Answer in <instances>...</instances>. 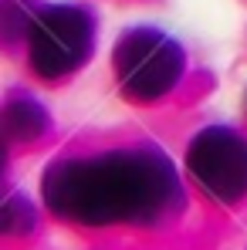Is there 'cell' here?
I'll return each mask as SVG.
<instances>
[{"instance_id":"obj_2","label":"cell","mask_w":247,"mask_h":250,"mask_svg":"<svg viewBox=\"0 0 247 250\" xmlns=\"http://www.w3.org/2000/svg\"><path fill=\"white\" fill-rule=\"evenodd\" d=\"M24 34H27V58L34 75L58 82L91 61L98 21L95 10L78 0H58L34 10Z\"/></svg>"},{"instance_id":"obj_1","label":"cell","mask_w":247,"mask_h":250,"mask_svg":"<svg viewBox=\"0 0 247 250\" xmlns=\"http://www.w3.org/2000/svg\"><path fill=\"white\" fill-rule=\"evenodd\" d=\"M47 209L78 227L156 223L183 203L180 176L156 146H129L98 156H68L44 169Z\"/></svg>"},{"instance_id":"obj_4","label":"cell","mask_w":247,"mask_h":250,"mask_svg":"<svg viewBox=\"0 0 247 250\" xmlns=\"http://www.w3.org/2000/svg\"><path fill=\"white\" fill-rule=\"evenodd\" d=\"M186 172L213 203L247 196V135L230 125H206L186 146Z\"/></svg>"},{"instance_id":"obj_3","label":"cell","mask_w":247,"mask_h":250,"mask_svg":"<svg viewBox=\"0 0 247 250\" xmlns=\"http://www.w3.org/2000/svg\"><path fill=\"white\" fill-rule=\"evenodd\" d=\"M112 71L125 98L159 102L183 82L186 51L173 34L159 27H129L112 47Z\"/></svg>"},{"instance_id":"obj_5","label":"cell","mask_w":247,"mask_h":250,"mask_svg":"<svg viewBox=\"0 0 247 250\" xmlns=\"http://www.w3.org/2000/svg\"><path fill=\"white\" fill-rule=\"evenodd\" d=\"M47 108L27 91H10L3 102V132L7 142H34L47 132Z\"/></svg>"},{"instance_id":"obj_6","label":"cell","mask_w":247,"mask_h":250,"mask_svg":"<svg viewBox=\"0 0 247 250\" xmlns=\"http://www.w3.org/2000/svg\"><path fill=\"white\" fill-rule=\"evenodd\" d=\"M31 223H34V216H31L27 200L17 196V193H10L7 203H3V230H7V233H24Z\"/></svg>"}]
</instances>
